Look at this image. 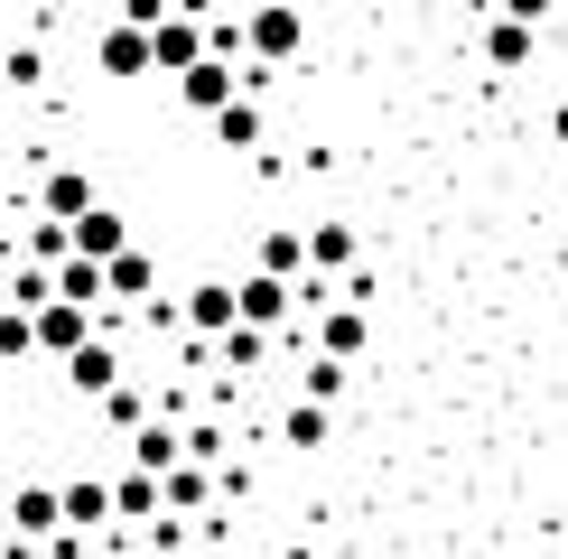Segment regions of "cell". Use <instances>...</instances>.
I'll list each match as a JSON object with an SVG mask.
<instances>
[{"mask_svg": "<svg viewBox=\"0 0 568 559\" xmlns=\"http://www.w3.org/2000/svg\"><path fill=\"white\" fill-rule=\"evenodd\" d=\"M307 47V19H298V0H252V19H243V65H262V75H280Z\"/></svg>", "mask_w": 568, "mask_h": 559, "instance_id": "cell-1", "label": "cell"}, {"mask_svg": "<svg viewBox=\"0 0 568 559\" xmlns=\"http://www.w3.org/2000/svg\"><path fill=\"white\" fill-rule=\"evenodd\" d=\"M47 373H57V392H75V402H103L131 364H122V336H93V345H75V355L47 364Z\"/></svg>", "mask_w": 568, "mask_h": 559, "instance_id": "cell-2", "label": "cell"}, {"mask_svg": "<svg viewBox=\"0 0 568 559\" xmlns=\"http://www.w3.org/2000/svg\"><path fill=\"white\" fill-rule=\"evenodd\" d=\"M178 326H186V336H196V345L233 336V326H243V317H233V280L196 271V280H186V289H178Z\"/></svg>", "mask_w": 568, "mask_h": 559, "instance_id": "cell-3", "label": "cell"}, {"mask_svg": "<svg viewBox=\"0 0 568 559\" xmlns=\"http://www.w3.org/2000/svg\"><path fill=\"white\" fill-rule=\"evenodd\" d=\"M57 522L75 531V541H103L112 531V476H84V466L57 476Z\"/></svg>", "mask_w": 568, "mask_h": 559, "instance_id": "cell-4", "label": "cell"}, {"mask_svg": "<svg viewBox=\"0 0 568 559\" xmlns=\"http://www.w3.org/2000/svg\"><path fill=\"white\" fill-rule=\"evenodd\" d=\"M233 317H243V326H262V336H290V326H298V298H290V280L243 271V280H233Z\"/></svg>", "mask_w": 568, "mask_h": 559, "instance_id": "cell-5", "label": "cell"}, {"mask_svg": "<svg viewBox=\"0 0 568 559\" xmlns=\"http://www.w3.org/2000/svg\"><path fill=\"white\" fill-rule=\"evenodd\" d=\"M364 345H373V317L354 308V298H326V308L307 317V355H336V364H364Z\"/></svg>", "mask_w": 568, "mask_h": 559, "instance_id": "cell-6", "label": "cell"}, {"mask_svg": "<svg viewBox=\"0 0 568 559\" xmlns=\"http://www.w3.org/2000/svg\"><path fill=\"white\" fill-rule=\"evenodd\" d=\"M205 131H215V150H233V159H262L271 150V103H262V93H233Z\"/></svg>", "mask_w": 568, "mask_h": 559, "instance_id": "cell-7", "label": "cell"}, {"mask_svg": "<svg viewBox=\"0 0 568 559\" xmlns=\"http://www.w3.org/2000/svg\"><path fill=\"white\" fill-rule=\"evenodd\" d=\"M150 298H159V252L150 243H131L122 252V262H103V308H150Z\"/></svg>", "mask_w": 568, "mask_h": 559, "instance_id": "cell-8", "label": "cell"}, {"mask_svg": "<svg viewBox=\"0 0 568 559\" xmlns=\"http://www.w3.org/2000/svg\"><path fill=\"white\" fill-rule=\"evenodd\" d=\"M93 75H103V84H140V75H159V65H150V29H122V19H112V29L93 38Z\"/></svg>", "mask_w": 568, "mask_h": 559, "instance_id": "cell-9", "label": "cell"}, {"mask_svg": "<svg viewBox=\"0 0 568 559\" xmlns=\"http://www.w3.org/2000/svg\"><path fill=\"white\" fill-rule=\"evenodd\" d=\"M131 243H140V233H131V215H122V205H93V215H75V224H65V252H84V262H122Z\"/></svg>", "mask_w": 568, "mask_h": 559, "instance_id": "cell-10", "label": "cell"}, {"mask_svg": "<svg viewBox=\"0 0 568 559\" xmlns=\"http://www.w3.org/2000/svg\"><path fill=\"white\" fill-rule=\"evenodd\" d=\"M93 205H103V196H93V177L75 169V159H57V169L38 177V215L47 224H75V215H93Z\"/></svg>", "mask_w": 568, "mask_h": 559, "instance_id": "cell-11", "label": "cell"}, {"mask_svg": "<svg viewBox=\"0 0 568 559\" xmlns=\"http://www.w3.org/2000/svg\"><path fill=\"white\" fill-rule=\"evenodd\" d=\"M271 355H280V336H262V326H233V336L205 345V364H215L224 383H252V373H271Z\"/></svg>", "mask_w": 568, "mask_h": 559, "instance_id": "cell-12", "label": "cell"}, {"mask_svg": "<svg viewBox=\"0 0 568 559\" xmlns=\"http://www.w3.org/2000/svg\"><path fill=\"white\" fill-rule=\"evenodd\" d=\"M159 476H140V466H122V476H112V531H122V541H140V531L159 522Z\"/></svg>", "mask_w": 568, "mask_h": 559, "instance_id": "cell-13", "label": "cell"}, {"mask_svg": "<svg viewBox=\"0 0 568 559\" xmlns=\"http://www.w3.org/2000/svg\"><path fill=\"white\" fill-rule=\"evenodd\" d=\"M252 271H271V280H307V224H262L252 233Z\"/></svg>", "mask_w": 568, "mask_h": 559, "instance_id": "cell-14", "label": "cell"}, {"mask_svg": "<svg viewBox=\"0 0 568 559\" xmlns=\"http://www.w3.org/2000/svg\"><path fill=\"white\" fill-rule=\"evenodd\" d=\"M122 466H140V476H169V466H186V419H140Z\"/></svg>", "mask_w": 568, "mask_h": 559, "instance_id": "cell-15", "label": "cell"}, {"mask_svg": "<svg viewBox=\"0 0 568 559\" xmlns=\"http://www.w3.org/2000/svg\"><path fill=\"white\" fill-rule=\"evenodd\" d=\"M150 65H159V75H186V65H205V19H159V29H150Z\"/></svg>", "mask_w": 568, "mask_h": 559, "instance_id": "cell-16", "label": "cell"}, {"mask_svg": "<svg viewBox=\"0 0 568 559\" xmlns=\"http://www.w3.org/2000/svg\"><path fill=\"white\" fill-rule=\"evenodd\" d=\"M159 504H169L178 522H196V512L215 522V466H196V457H186V466H169V476H159Z\"/></svg>", "mask_w": 568, "mask_h": 559, "instance_id": "cell-17", "label": "cell"}, {"mask_svg": "<svg viewBox=\"0 0 568 559\" xmlns=\"http://www.w3.org/2000/svg\"><path fill=\"white\" fill-rule=\"evenodd\" d=\"M485 65L494 75H531L540 65V29H523V19H485Z\"/></svg>", "mask_w": 568, "mask_h": 559, "instance_id": "cell-18", "label": "cell"}, {"mask_svg": "<svg viewBox=\"0 0 568 559\" xmlns=\"http://www.w3.org/2000/svg\"><path fill=\"white\" fill-rule=\"evenodd\" d=\"M233 93H243V84H233V65H215V57H205V65H186V75H178V112L215 122V112L233 103Z\"/></svg>", "mask_w": 568, "mask_h": 559, "instance_id": "cell-19", "label": "cell"}, {"mask_svg": "<svg viewBox=\"0 0 568 559\" xmlns=\"http://www.w3.org/2000/svg\"><path fill=\"white\" fill-rule=\"evenodd\" d=\"M271 438H280V448H298V457H317L326 438H336V410H326V402H280Z\"/></svg>", "mask_w": 568, "mask_h": 559, "instance_id": "cell-20", "label": "cell"}, {"mask_svg": "<svg viewBox=\"0 0 568 559\" xmlns=\"http://www.w3.org/2000/svg\"><path fill=\"white\" fill-rule=\"evenodd\" d=\"M354 262H364V243H354V224H345V215L307 224V271H317V280H345Z\"/></svg>", "mask_w": 568, "mask_h": 559, "instance_id": "cell-21", "label": "cell"}, {"mask_svg": "<svg viewBox=\"0 0 568 559\" xmlns=\"http://www.w3.org/2000/svg\"><path fill=\"white\" fill-rule=\"evenodd\" d=\"M75 345H93V308H65V298H47V308H38V355H47V364H65Z\"/></svg>", "mask_w": 568, "mask_h": 559, "instance_id": "cell-22", "label": "cell"}, {"mask_svg": "<svg viewBox=\"0 0 568 559\" xmlns=\"http://www.w3.org/2000/svg\"><path fill=\"white\" fill-rule=\"evenodd\" d=\"M57 531H65L57 522V485H19V495H10V541H38L47 550Z\"/></svg>", "mask_w": 568, "mask_h": 559, "instance_id": "cell-23", "label": "cell"}, {"mask_svg": "<svg viewBox=\"0 0 568 559\" xmlns=\"http://www.w3.org/2000/svg\"><path fill=\"white\" fill-rule=\"evenodd\" d=\"M354 392V364H336V355H298V402H326L336 410Z\"/></svg>", "mask_w": 568, "mask_h": 559, "instance_id": "cell-24", "label": "cell"}, {"mask_svg": "<svg viewBox=\"0 0 568 559\" xmlns=\"http://www.w3.org/2000/svg\"><path fill=\"white\" fill-rule=\"evenodd\" d=\"M57 298H65V308H93V317H103V262L65 252V262H57Z\"/></svg>", "mask_w": 568, "mask_h": 559, "instance_id": "cell-25", "label": "cell"}, {"mask_svg": "<svg viewBox=\"0 0 568 559\" xmlns=\"http://www.w3.org/2000/svg\"><path fill=\"white\" fill-rule=\"evenodd\" d=\"M29 355H38V317L0 308V364H29Z\"/></svg>", "mask_w": 568, "mask_h": 559, "instance_id": "cell-26", "label": "cell"}, {"mask_svg": "<svg viewBox=\"0 0 568 559\" xmlns=\"http://www.w3.org/2000/svg\"><path fill=\"white\" fill-rule=\"evenodd\" d=\"M494 19H523V29H550L559 0H494Z\"/></svg>", "mask_w": 568, "mask_h": 559, "instance_id": "cell-27", "label": "cell"}, {"mask_svg": "<svg viewBox=\"0 0 568 559\" xmlns=\"http://www.w3.org/2000/svg\"><path fill=\"white\" fill-rule=\"evenodd\" d=\"M159 19H178V0H122V29H159Z\"/></svg>", "mask_w": 568, "mask_h": 559, "instance_id": "cell-28", "label": "cell"}, {"mask_svg": "<svg viewBox=\"0 0 568 559\" xmlns=\"http://www.w3.org/2000/svg\"><path fill=\"white\" fill-rule=\"evenodd\" d=\"M38 75H47V57H38V47H19V57L0 65V84H38Z\"/></svg>", "mask_w": 568, "mask_h": 559, "instance_id": "cell-29", "label": "cell"}, {"mask_svg": "<svg viewBox=\"0 0 568 559\" xmlns=\"http://www.w3.org/2000/svg\"><path fill=\"white\" fill-rule=\"evenodd\" d=\"M550 131H559V140H568V93H559V112H550Z\"/></svg>", "mask_w": 568, "mask_h": 559, "instance_id": "cell-30", "label": "cell"}]
</instances>
